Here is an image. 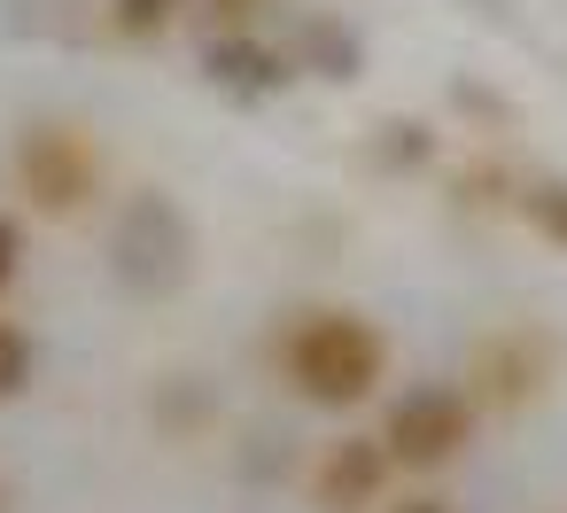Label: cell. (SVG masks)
Returning a JSON list of instances; mask_svg holds the SVG:
<instances>
[{
	"instance_id": "cell-1",
	"label": "cell",
	"mask_w": 567,
	"mask_h": 513,
	"mask_svg": "<svg viewBox=\"0 0 567 513\" xmlns=\"http://www.w3.org/2000/svg\"><path fill=\"white\" fill-rule=\"evenodd\" d=\"M272 366H280V381L303 404L358 412L389 381V335L365 311H350V304H303V311H288V327L272 342Z\"/></svg>"
},
{
	"instance_id": "cell-2",
	"label": "cell",
	"mask_w": 567,
	"mask_h": 513,
	"mask_svg": "<svg viewBox=\"0 0 567 513\" xmlns=\"http://www.w3.org/2000/svg\"><path fill=\"white\" fill-rule=\"evenodd\" d=\"M9 179L40 218H79L102 195V141L79 117H32L9 141Z\"/></svg>"
},
{
	"instance_id": "cell-3",
	"label": "cell",
	"mask_w": 567,
	"mask_h": 513,
	"mask_svg": "<svg viewBox=\"0 0 567 513\" xmlns=\"http://www.w3.org/2000/svg\"><path fill=\"white\" fill-rule=\"evenodd\" d=\"M474 428H482L474 389H458V381H412L381 412V451H389L396 474H443V466H458L474 451Z\"/></svg>"
},
{
	"instance_id": "cell-4",
	"label": "cell",
	"mask_w": 567,
	"mask_h": 513,
	"mask_svg": "<svg viewBox=\"0 0 567 513\" xmlns=\"http://www.w3.org/2000/svg\"><path fill=\"white\" fill-rule=\"evenodd\" d=\"M389 482H396V466H389L381 435H334L311 459V505H327V513H381Z\"/></svg>"
},
{
	"instance_id": "cell-5",
	"label": "cell",
	"mask_w": 567,
	"mask_h": 513,
	"mask_svg": "<svg viewBox=\"0 0 567 513\" xmlns=\"http://www.w3.org/2000/svg\"><path fill=\"white\" fill-rule=\"evenodd\" d=\"M474 381H482L489 404H528V397L551 381V335H536V327L489 335V342L474 350Z\"/></svg>"
},
{
	"instance_id": "cell-6",
	"label": "cell",
	"mask_w": 567,
	"mask_h": 513,
	"mask_svg": "<svg viewBox=\"0 0 567 513\" xmlns=\"http://www.w3.org/2000/svg\"><path fill=\"white\" fill-rule=\"evenodd\" d=\"M210 71H218V86H234V94H272V86H288V63H280L272 48H257V40H218V48H210Z\"/></svg>"
},
{
	"instance_id": "cell-7",
	"label": "cell",
	"mask_w": 567,
	"mask_h": 513,
	"mask_svg": "<svg viewBox=\"0 0 567 513\" xmlns=\"http://www.w3.org/2000/svg\"><path fill=\"white\" fill-rule=\"evenodd\" d=\"M187 9H195V0H110V32L148 48V40H164V32H172Z\"/></svg>"
},
{
	"instance_id": "cell-8",
	"label": "cell",
	"mask_w": 567,
	"mask_h": 513,
	"mask_svg": "<svg viewBox=\"0 0 567 513\" xmlns=\"http://www.w3.org/2000/svg\"><path fill=\"white\" fill-rule=\"evenodd\" d=\"M32 373H40V342H32V327L0 311V404L24 397V389H32Z\"/></svg>"
},
{
	"instance_id": "cell-9",
	"label": "cell",
	"mask_w": 567,
	"mask_h": 513,
	"mask_svg": "<svg viewBox=\"0 0 567 513\" xmlns=\"http://www.w3.org/2000/svg\"><path fill=\"white\" fill-rule=\"evenodd\" d=\"M520 218L536 226V242L567 249V179H536V187L520 195Z\"/></svg>"
},
{
	"instance_id": "cell-10",
	"label": "cell",
	"mask_w": 567,
	"mask_h": 513,
	"mask_svg": "<svg viewBox=\"0 0 567 513\" xmlns=\"http://www.w3.org/2000/svg\"><path fill=\"white\" fill-rule=\"evenodd\" d=\"M17 273H24V226H17L9 211H0V296L17 288Z\"/></svg>"
},
{
	"instance_id": "cell-11",
	"label": "cell",
	"mask_w": 567,
	"mask_h": 513,
	"mask_svg": "<svg viewBox=\"0 0 567 513\" xmlns=\"http://www.w3.org/2000/svg\"><path fill=\"white\" fill-rule=\"evenodd\" d=\"M381 513H458V505H443V497H427V490H412V497H389Z\"/></svg>"
},
{
	"instance_id": "cell-12",
	"label": "cell",
	"mask_w": 567,
	"mask_h": 513,
	"mask_svg": "<svg viewBox=\"0 0 567 513\" xmlns=\"http://www.w3.org/2000/svg\"><path fill=\"white\" fill-rule=\"evenodd\" d=\"M218 17H234V24H241V17H249V0H218Z\"/></svg>"
},
{
	"instance_id": "cell-13",
	"label": "cell",
	"mask_w": 567,
	"mask_h": 513,
	"mask_svg": "<svg viewBox=\"0 0 567 513\" xmlns=\"http://www.w3.org/2000/svg\"><path fill=\"white\" fill-rule=\"evenodd\" d=\"M0 513H9V497H0Z\"/></svg>"
}]
</instances>
